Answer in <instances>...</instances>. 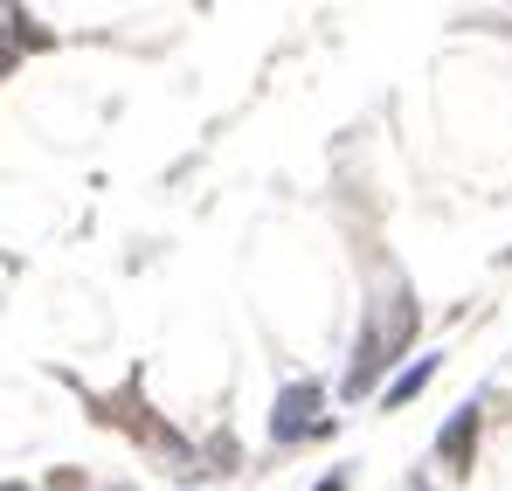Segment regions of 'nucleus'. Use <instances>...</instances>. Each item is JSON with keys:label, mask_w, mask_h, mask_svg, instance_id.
<instances>
[{"label": "nucleus", "mask_w": 512, "mask_h": 491, "mask_svg": "<svg viewBox=\"0 0 512 491\" xmlns=\"http://www.w3.org/2000/svg\"><path fill=\"white\" fill-rule=\"evenodd\" d=\"M319 491H340V478H326V485H319Z\"/></svg>", "instance_id": "20e7f679"}, {"label": "nucleus", "mask_w": 512, "mask_h": 491, "mask_svg": "<svg viewBox=\"0 0 512 491\" xmlns=\"http://www.w3.org/2000/svg\"><path fill=\"white\" fill-rule=\"evenodd\" d=\"M429 374H436V360H416V367H409V374H402V381H395V388H388V395H381V402H388V409H402V402H409V395H416V388H423Z\"/></svg>", "instance_id": "7ed1b4c3"}, {"label": "nucleus", "mask_w": 512, "mask_h": 491, "mask_svg": "<svg viewBox=\"0 0 512 491\" xmlns=\"http://www.w3.org/2000/svg\"><path fill=\"white\" fill-rule=\"evenodd\" d=\"M319 422V388L312 381H298V388H284L277 395V415H270V429H277V443H291V436H305Z\"/></svg>", "instance_id": "f257e3e1"}, {"label": "nucleus", "mask_w": 512, "mask_h": 491, "mask_svg": "<svg viewBox=\"0 0 512 491\" xmlns=\"http://www.w3.org/2000/svg\"><path fill=\"white\" fill-rule=\"evenodd\" d=\"M471 443H478V409L464 402V409L450 415V429L436 436V450H443V464H450V471H471Z\"/></svg>", "instance_id": "f03ea898"}]
</instances>
